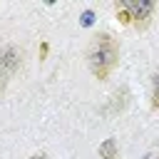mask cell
Segmentation results:
<instances>
[{"instance_id": "1", "label": "cell", "mask_w": 159, "mask_h": 159, "mask_svg": "<svg viewBox=\"0 0 159 159\" xmlns=\"http://www.w3.org/2000/svg\"><path fill=\"white\" fill-rule=\"evenodd\" d=\"M119 62V45L109 32H99L92 37L87 47V65L97 80H107L109 72Z\"/></svg>"}, {"instance_id": "2", "label": "cell", "mask_w": 159, "mask_h": 159, "mask_svg": "<svg viewBox=\"0 0 159 159\" xmlns=\"http://www.w3.org/2000/svg\"><path fill=\"white\" fill-rule=\"evenodd\" d=\"M20 62H22L20 47L5 45V47L0 50V87H5V84L12 80V75L20 70Z\"/></svg>"}, {"instance_id": "3", "label": "cell", "mask_w": 159, "mask_h": 159, "mask_svg": "<svg viewBox=\"0 0 159 159\" xmlns=\"http://www.w3.org/2000/svg\"><path fill=\"white\" fill-rule=\"evenodd\" d=\"M124 5H127V10H129L132 25H134L137 30H144V27L152 22V15H154V10H157V5L149 2V0H129V2H124Z\"/></svg>"}, {"instance_id": "4", "label": "cell", "mask_w": 159, "mask_h": 159, "mask_svg": "<svg viewBox=\"0 0 159 159\" xmlns=\"http://www.w3.org/2000/svg\"><path fill=\"white\" fill-rule=\"evenodd\" d=\"M99 157L102 159H119V152H117V142L114 139H107L99 144Z\"/></svg>"}, {"instance_id": "5", "label": "cell", "mask_w": 159, "mask_h": 159, "mask_svg": "<svg viewBox=\"0 0 159 159\" xmlns=\"http://www.w3.org/2000/svg\"><path fill=\"white\" fill-rule=\"evenodd\" d=\"M117 17H119L122 25H132V15H129V10H127L124 2H117Z\"/></svg>"}, {"instance_id": "6", "label": "cell", "mask_w": 159, "mask_h": 159, "mask_svg": "<svg viewBox=\"0 0 159 159\" xmlns=\"http://www.w3.org/2000/svg\"><path fill=\"white\" fill-rule=\"evenodd\" d=\"M152 107L159 109V72L154 77V84H152Z\"/></svg>"}, {"instance_id": "7", "label": "cell", "mask_w": 159, "mask_h": 159, "mask_svg": "<svg viewBox=\"0 0 159 159\" xmlns=\"http://www.w3.org/2000/svg\"><path fill=\"white\" fill-rule=\"evenodd\" d=\"M30 159H47L45 154H35V157H30Z\"/></svg>"}, {"instance_id": "8", "label": "cell", "mask_w": 159, "mask_h": 159, "mask_svg": "<svg viewBox=\"0 0 159 159\" xmlns=\"http://www.w3.org/2000/svg\"><path fill=\"white\" fill-rule=\"evenodd\" d=\"M154 159H159V157H154Z\"/></svg>"}]
</instances>
